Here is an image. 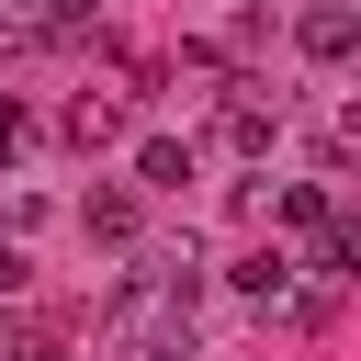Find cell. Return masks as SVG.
Returning a JSON list of instances; mask_svg holds the SVG:
<instances>
[{
  "label": "cell",
  "mask_w": 361,
  "mask_h": 361,
  "mask_svg": "<svg viewBox=\"0 0 361 361\" xmlns=\"http://www.w3.org/2000/svg\"><path fill=\"white\" fill-rule=\"evenodd\" d=\"M293 45H305L316 68L361 56V0H305V11H293Z\"/></svg>",
  "instance_id": "1"
},
{
  "label": "cell",
  "mask_w": 361,
  "mask_h": 361,
  "mask_svg": "<svg viewBox=\"0 0 361 361\" xmlns=\"http://www.w3.org/2000/svg\"><path fill=\"white\" fill-rule=\"evenodd\" d=\"M271 135H282V102H259V90L237 79V90H226V147H237V158H271Z\"/></svg>",
  "instance_id": "2"
},
{
  "label": "cell",
  "mask_w": 361,
  "mask_h": 361,
  "mask_svg": "<svg viewBox=\"0 0 361 361\" xmlns=\"http://www.w3.org/2000/svg\"><path fill=\"white\" fill-rule=\"evenodd\" d=\"M79 226H90L102 248H135V192H124V180H102V192L79 203Z\"/></svg>",
  "instance_id": "3"
},
{
  "label": "cell",
  "mask_w": 361,
  "mask_h": 361,
  "mask_svg": "<svg viewBox=\"0 0 361 361\" xmlns=\"http://www.w3.org/2000/svg\"><path fill=\"white\" fill-rule=\"evenodd\" d=\"M226 282H237V293H248L259 316H282V293H293V259H282V248H259V259H237Z\"/></svg>",
  "instance_id": "4"
},
{
  "label": "cell",
  "mask_w": 361,
  "mask_h": 361,
  "mask_svg": "<svg viewBox=\"0 0 361 361\" xmlns=\"http://www.w3.org/2000/svg\"><path fill=\"white\" fill-rule=\"evenodd\" d=\"M135 180H147V192H180V180H192V147H180V135H135Z\"/></svg>",
  "instance_id": "5"
},
{
  "label": "cell",
  "mask_w": 361,
  "mask_h": 361,
  "mask_svg": "<svg viewBox=\"0 0 361 361\" xmlns=\"http://www.w3.org/2000/svg\"><path fill=\"white\" fill-rule=\"evenodd\" d=\"M113 135H124V102L79 90V102H68V147H113Z\"/></svg>",
  "instance_id": "6"
},
{
  "label": "cell",
  "mask_w": 361,
  "mask_h": 361,
  "mask_svg": "<svg viewBox=\"0 0 361 361\" xmlns=\"http://www.w3.org/2000/svg\"><path fill=\"white\" fill-rule=\"evenodd\" d=\"M259 203H271L293 237H316V226H327V180H282V192H259Z\"/></svg>",
  "instance_id": "7"
},
{
  "label": "cell",
  "mask_w": 361,
  "mask_h": 361,
  "mask_svg": "<svg viewBox=\"0 0 361 361\" xmlns=\"http://www.w3.org/2000/svg\"><path fill=\"white\" fill-rule=\"evenodd\" d=\"M0 361H56V338H34V316H0Z\"/></svg>",
  "instance_id": "8"
},
{
  "label": "cell",
  "mask_w": 361,
  "mask_h": 361,
  "mask_svg": "<svg viewBox=\"0 0 361 361\" xmlns=\"http://www.w3.org/2000/svg\"><path fill=\"white\" fill-rule=\"evenodd\" d=\"M23 147H34V113H23L11 90H0V158H23Z\"/></svg>",
  "instance_id": "9"
},
{
  "label": "cell",
  "mask_w": 361,
  "mask_h": 361,
  "mask_svg": "<svg viewBox=\"0 0 361 361\" xmlns=\"http://www.w3.org/2000/svg\"><path fill=\"white\" fill-rule=\"evenodd\" d=\"M34 282V259H23V237H0V293H23Z\"/></svg>",
  "instance_id": "10"
},
{
  "label": "cell",
  "mask_w": 361,
  "mask_h": 361,
  "mask_svg": "<svg viewBox=\"0 0 361 361\" xmlns=\"http://www.w3.org/2000/svg\"><path fill=\"white\" fill-rule=\"evenodd\" d=\"M23 45H34V34H23V23H0V68H11V56H23Z\"/></svg>",
  "instance_id": "11"
},
{
  "label": "cell",
  "mask_w": 361,
  "mask_h": 361,
  "mask_svg": "<svg viewBox=\"0 0 361 361\" xmlns=\"http://www.w3.org/2000/svg\"><path fill=\"white\" fill-rule=\"evenodd\" d=\"M23 11H56V0H23Z\"/></svg>",
  "instance_id": "12"
}]
</instances>
